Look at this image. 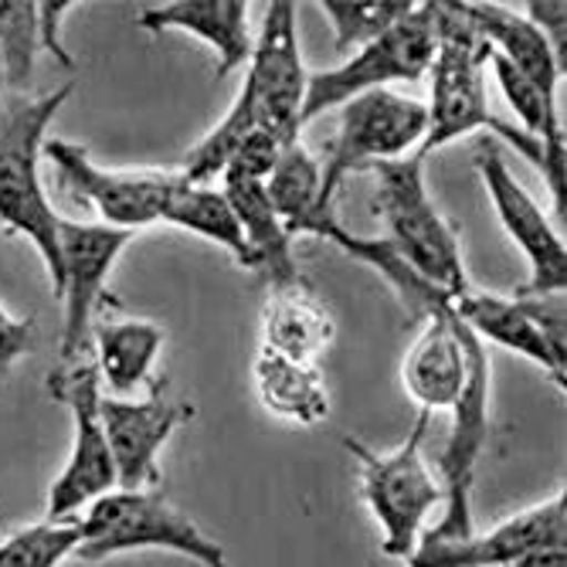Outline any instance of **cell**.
<instances>
[{
	"label": "cell",
	"mask_w": 567,
	"mask_h": 567,
	"mask_svg": "<svg viewBox=\"0 0 567 567\" xmlns=\"http://www.w3.org/2000/svg\"><path fill=\"white\" fill-rule=\"evenodd\" d=\"M432 8H435L439 44H435V59L429 65V79H432V95L425 106L429 126H425V136L415 150V157L429 161L445 143H452L458 136H470L476 130H489L540 171V164H544L540 143L513 123L496 120L486 106L483 69L489 62L493 48L470 28L466 18L458 14L455 0H432Z\"/></svg>",
	"instance_id": "1"
},
{
	"label": "cell",
	"mask_w": 567,
	"mask_h": 567,
	"mask_svg": "<svg viewBox=\"0 0 567 567\" xmlns=\"http://www.w3.org/2000/svg\"><path fill=\"white\" fill-rule=\"evenodd\" d=\"M72 85H62L38 99H14L0 106V225L11 235H24L48 269L51 292H62V251L59 225L41 184L44 133L69 102Z\"/></svg>",
	"instance_id": "2"
},
{
	"label": "cell",
	"mask_w": 567,
	"mask_h": 567,
	"mask_svg": "<svg viewBox=\"0 0 567 567\" xmlns=\"http://www.w3.org/2000/svg\"><path fill=\"white\" fill-rule=\"evenodd\" d=\"M82 540L75 557L99 564L130 550H171L200 567H231L228 550L204 534L187 513L153 489H113L89 503L79 520Z\"/></svg>",
	"instance_id": "3"
},
{
	"label": "cell",
	"mask_w": 567,
	"mask_h": 567,
	"mask_svg": "<svg viewBox=\"0 0 567 567\" xmlns=\"http://www.w3.org/2000/svg\"><path fill=\"white\" fill-rule=\"evenodd\" d=\"M432 429L429 411H419L408 439L394 452H371L357 439H343L360 466V493L381 527V550L388 557H411L425 530L429 513L442 503V486L425 466L422 442Z\"/></svg>",
	"instance_id": "4"
},
{
	"label": "cell",
	"mask_w": 567,
	"mask_h": 567,
	"mask_svg": "<svg viewBox=\"0 0 567 567\" xmlns=\"http://www.w3.org/2000/svg\"><path fill=\"white\" fill-rule=\"evenodd\" d=\"M425 161L415 153L401 161H381L378 174V212L388 225V241L415 266L429 282L445 289L452 299L473 289L462 266L458 231L435 208L425 187Z\"/></svg>",
	"instance_id": "5"
},
{
	"label": "cell",
	"mask_w": 567,
	"mask_h": 567,
	"mask_svg": "<svg viewBox=\"0 0 567 567\" xmlns=\"http://www.w3.org/2000/svg\"><path fill=\"white\" fill-rule=\"evenodd\" d=\"M435 8L415 4L394 28H388L381 38L364 44L360 51L337 65V69H320L306 75V95H302V126L309 120L323 116L333 106H343L347 99L360 92H374L391 82H419L429 75V65L435 59Z\"/></svg>",
	"instance_id": "6"
},
{
	"label": "cell",
	"mask_w": 567,
	"mask_h": 567,
	"mask_svg": "<svg viewBox=\"0 0 567 567\" xmlns=\"http://www.w3.org/2000/svg\"><path fill=\"white\" fill-rule=\"evenodd\" d=\"M429 126L425 102L374 89L347 99L340 106V123L327 143V164L320 167V194L333 208V197L347 174L374 167L381 161H401L408 150H419Z\"/></svg>",
	"instance_id": "7"
},
{
	"label": "cell",
	"mask_w": 567,
	"mask_h": 567,
	"mask_svg": "<svg viewBox=\"0 0 567 567\" xmlns=\"http://www.w3.org/2000/svg\"><path fill=\"white\" fill-rule=\"evenodd\" d=\"M462 347H466V388H462L452 411L449 442L439 452L442 473V499L445 517L435 527H425L422 537L432 540H466L476 534L473 517V489H476V462L483 455V442L489 432V357L483 340L462 327Z\"/></svg>",
	"instance_id": "8"
},
{
	"label": "cell",
	"mask_w": 567,
	"mask_h": 567,
	"mask_svg": "<svg viewBox=\"0 0 567 567\" xmlns=\"http://www.w3.org/2000/svg\"><path fill=\"white\" fill-rule=\"evenodd\" d=\"M48 391L69 404L75 419V442L65 470L48 489V520H69L99 496H106L120 486L116 480V462L102 432L99 419V371L95 360H82L72 368H55L48 374Z\"/></svg>",
	"instance_id": "9"
},
{
	"label": "cell",
	"mask_w": 567,
	"mask_h": 567,
	"mask_svg": "<svg viewBox=\"0 0 567 567\" xmlns=\"http://www.w3.org/2000/svg\"><path fill=\"white\" fill-rule=\"evenodd\" d=\"M44 157L55 164L65 190L99 212L102 225L136 231L164 221V212L181 187L177 171H110L92 153L69 140H44Z\"/></svg>",
	"instance_id": "10"
},
{
	"label": "cell",
	"mask_w": 567,
	"mask_h": 567,
	"mask_svg": "<svg viewBox=\"0 0 567 567\" xmlns=\"http://www.w3.org/2000/svg\"><path fill=\"white\" fill-rule=\"evenodd\" d=\"M133 231L110 228V225H59V251H62V292L65 302V323H62V347H59V368L82 364L99 302L106 299V279L120 259V251L130 245Z\"/></svg>",
	"instance_id": "11"
},
{
	"label": "cell",
	"mask_w": 567,
	"mask_h": 567,
	"mask_svg": "<svg viewBox=\"0 0 567 567\" xmlns=\"http://www.w3.org/2000/svg\"><path fill=\"white\" fill-rule=\"evenodd\" d=\"M306 69L296 41V4L272 0L266 4L262 38L251 44V59L241 89L251 95L259 126L272 133L282 146L299 143L302 130V95H306Z\"/></svg>",
	"instance_id": "12"
},
{
	"label": "cell",
	"mask_w": 567,
	"mask_h": 567,
	"mask_svg": "<svg viewBox=\"0 0 567 567\" xmlns=\"http://www.w3.org/2000/svg\"><path fill=\"white\" fill-rule=\"evenodd\" d=\"M150 394L143 401L126 398H102L99 419L106 432L120 489H146L161 483L157 458L167 439L194 419V404L174 398L171 381L157 378L146 384Z\"/></svg>",
	"instance_id": "13"
},
{
	"label": "cell",
	"mask_w": 567,
	"mask_h": 567,
	"mask_svg": "<svg viewBox=\"0 0 567 567\" xmlns=\"http://www.w3.org/2000/svg\"><path fill=\"white\" fill-rule=\"evenodd\" d=\"M476 171L489 190L496 218L503 231L517 241V248L530 262V292H564L567 286V245L540 212V204L527 194V187L509 174L499 140L483 136L476 150Z\"/></svg>",
	"instance_id": "14"
},
{
	"label": "cell",
	"mask_w": 567,
	"mask_h": 567,
	"mask_svg": "<svg viewBox=\"0 0 567 567\" xmlns=\"http://www.w3.org/2000/svg\"><path fill=\"white\" fill-rule=\"evenodd\" d=\"M567 544V503L564 493L513 513L509 520L496 524L486 534H473L466 540H432L419 537L408 567H506L530 547Z\"/></svg>",
	"instance_id": "15"
},
{
	"label": "cell",
	"mask_w": 567,
	"mask_h": 567,
	"mask_svg": "<svg viewBox=\"0 0 567 567\" xmlns=\"http://www.w3.org/2000/svg\"><path fill=\"white\" fill-rule=\"evenodd\" d=\"M466 347H462V323L452 313V302L422 323V333L408 347L401 381L419 411H449L462 388H466Z\"/></svg>",
	"instance_id": "16"
},
{
	"label": "cell",
	"mask_w": 567,
	"mask_h": 567,
	"mask_svg": "<svg viewBox=\"0 0 567 567\" xmlns=\"http://www.w3.org/2000/svg\"><path fill=\"white\" fill-rule=\"evenodd\" d=\"M140 28L150 34L187 31L197 41H208L218 51V79L248 65L251 34H248V4L245 0H174L161 8H143Z\"/></svg>",
	"instance_id": "17"
},
{
	"label": "cell",
	"mask_w": 567,
	"mask_h": 567,
	"mask_svg": "<svg viewBox=\"0 0 567 567\" xmlns=\"http://www.w3.org/2000/svg\"><path fill=\"white\" fill-rule=\"evenodd\" d=\"M231 204V212L241 225V238H245V269L255 272L266 289H279V286H292L299 282L292 251H289V235L272 208V200L266 194V184L259 181H245V177H225V190H221Z\"/></svg>",
	"instance_id": "18"
},
{
	"label": "cell",
	"mask_w": 567,
	"mask_h": 567,
	"mask_svg": "<svg viewBox=\"0 0 567 567\" xmlns=\"http://www.w3.org/2000/svg\"><path fill=\"white\" fill-rule=\"evenodd\" d=\"M337 323L323 299L309 292V286L292 282L269 289L266 313H262V350L299 360V364H317L323 350L333 343Z\"/></svg>",
	"instance_id": "19"
},
{
	"label": "cell",
	"mask_w": 567,
	"mask_h": 567,
	"mask_svg": "<svg viewBox=\"0 0 567 567\" xmlns=\"http://www.w3.org/2000/svg\"><path fill=\"white\" fill-rule=\"evenodd\" d=\"M455 8L496 55H503L547 99H557V82L564 79V72L554 62L544 34L524 14L499 8V4H470V0H455Z\"/></svg>",
	"instance_id": "20"
},
{
	"label": "cell",
	"mask_w": 567,
	"mask_h": 567,
	"mask_svg": "<svg viewBox=\"0 0 567 567\" xmlns=\"http://www.w3.org/2000/svg\"><path fill=\"white\" fill-rule=\"evenodd\" d=\"M317 238L333 241L343 255H350L353 262L371 266L398 296L408 323H425L432 313H439V309H445L452 302V296L445 289H439L435 282H429L388 238H360V235L347 231L337 218L330 225H323L317 231Z\"/></svg>",
	"instance_id": "21"
},
{
	"label": "cell",
	"mask_w": 567,
	"mask_h": 567,
	"mask_svg": "<svg viewBox=\"0 0 567 567\" xmlns=\"http://www.w3.org/2000/svg\"><path fill=\"white\" fill-rule=\"evenodd\" d=\"M452 313L455 320L473 330L480 340H493L513 353H520L527 360H534L537 368H544L564 391V364L550 353V347L544 343V337L537 333V327L530 323V317L520 309L517 299H506V296H493L483 289H466L462 296L452 299Z\"/></svg>",
	"instance_id": "22"
},
{
	"label": "cell",
	"mask_w": 567,
	"mask_h": 567,
	"mask_svg": "<svg viewBox=\"0 0 567 567\" xmlns=\"http://www.w3.org/2000/svg\"><path fill=\"white\" fill-rule=\"evenodd\" d=\"M95 371L113 394H133L153 378V360L164 347V330L150 320H106L92 330Z\"/></svg>",
	"instance_id": "23"
},
{
	"label": "cell",
	"mask_w": 567,
	"mask_h": 567,
	"mask_svg": "<svg viewBox=\"0 0 567 567\" xmlns=\"http://www.w3.org/2000/svg\"><path fill=\"white\" fill-rule=\"evenodd\" d=\"M255 391L272 415L296 425H320L330 419V394L317 364H299L259 350L255 357Z\"/></svg>",
	"instance_id": "24"
},
{
	"label": "cell",
	"mask_w": 567,
	"mask_h": 567,
	"mask_svg": "<svg viewBox=\"0 0 567 567\" xmlns=\"http://www.w3.org/2000/svg\"><path fill=\"white\" fill-rule=\"evenodd\" d=\"M266 194L289 238L317 235L323 225L333 221V208H327L320 194V164L309 157L302 143L282 150L276 171L266 181Z\"/></svg>",
	"instance_id": "25"
},
{
	"label": "cell",
	"mask_w": 567,
	"mask_h": 567,
	"mask_svg": "<svg viewBox=\"0 0 567 567\" xmlns=\"http://www.w3.org/2000/svg\"><path fill=\"white\" fill-rule=\"evenodd\" d=\"M164 221L221 245L231 255V259L245 269L248 251H245L241 225H238L231 204H228V197L221 190L181 181V187L174 190L167 212H164Z\"/></svg>",
	"instance_id": "26"
},
{
	"label": "cell",
	"mask_w": 567,
	"mask_h": 567,
	"mask_svg": "<svg viewBox=\"0 0 567 567\" xmlns=\"http://www.w3.org/2000/svg\"><path fill=\"white\" fill-rule=\"evenodd\" d=\"M333 28V51L350 55L394 28L411 8V0H323L317 4Z\"/></svg>",
	"instance_id": "27"
},
{
	"label": "cell",
	"mask_w": 567,
	"mask_h": 567,
	"mask_svg": "<svg viewBox=\"0 0 567 567\" xmlns=\"http://www.w3.org/2000/svg\"><path fill=\"white\" fill-rule=\"evenodd\" d=\"M79 540L82 527L75 517L31 524L0 540V567H59L79 550Z\"/></svg>",
	"instance_id": "28"
},
{
	"label": "cell",
	"mask_w": 567,
	"mask_h": 567,
	"mask_svg": "<svg viewBox=\"0 0 567 567\" xmlns=\"http://www.w3.org/2000/svg\"><path fill=\"white\" fill-rule=\"evenodd\" d=\"M38 51H41L38 4H31V0H0V62H4V85L11 89L28 85Z\"/></svg>",
	"instance_id": "29"
},
{
	"label": "cell",
	"mask_w": 567,
	"mask_h": 567,
	"mask_svg": "<svg viewBox=\"0 0 567 567\" xmlns=\"http://www.w3.org/2000/svg\"><path fill=\"white\" fill-rule=\"evenodd\" d=\"M513 299L520 302V309L530 317V323L537 327V333L544 337V343L550 347V353L560 360H567V309H564V292H530L524 286L513 289Z\"/></svg>",
	"instance_id": "30"
},
{
	"label": "cell",
	"mask_w": 567,
	"mask_h": 567,
	"mask_svg": "<svg viewBox=\"0 0 567 567\" xmlns=\"http://www.w3.org/2000/svg\"><path fill=\"white\" fill-rule=\"evenodd\" d=\"M282 150H286V146H282L272 133H266V130H251V133L238 143V150L231 153V161H228V167H225L221 177H245V181H259V184H266L269 174L276 171L279 157H282Z\"/></svg>",
	"instance_id": "31"
},
{
	"label": "cell",
	"mask_w": 567,
	"mask_h": 567,
	"mask_svg": "<svg viewBox=\"0 0 567 567\" xmlns=\"http://www.w3.org/2000/svg\"><path fill=\"white\" fill-rule=\"evenodd\" d=\"M524 8V18L544 34L554 62L560 65V72H567V4L564 0H530Z\"/></svg>",
	"instance_id": "32"
},
{
	"label": "cell",
	"mask_w": 567,
	"mask_h": 567,
	"mask_svg": "<svg viewBox=\"0 0 567 567\" xmlns=\"http://www.w3.org/2000/svg\"><path fill=\"white\" fill-rule=\"evenodd\" d=\"M31 343H34V323L11 317L8 306L0 302V391H4L14 364L31 350Z\"/></svg>",
	"instance_id": "33"
},
{
	"label": "cell",
	"mask_w": 567,
	"mask_h": 567,
	"mask_svg": "<svg viewBox=\"0 0 567 567\" xmlns=\"http://www.w3.org/2000/svg\"><path fill=\"white\" fill-rule=\"evenodd\" d=\"M72 4L65 0H51V4H38V38H41V48L44 55H55L59 65H72V55L62 44V34H59V24L65 21Z\"/></svg>",
	"instance_id": "34"
},
{
	"label": "cell",
	"mask_w": 567,
	"mask_h": 567,
	"mask_svg": "<svg viewBox=\"0 0 567 567\" xmlns=\"http://www.w3.org/2000/svg\"><path fill=\"white\" fill-rule=\"evenodd\" d=\"M506 567H567V544H544L530 547L520 557H513Z\"/></svg>",
	"instance_id": "35"
},
{
	"label": "cell",
	"mask_w": 567,
	"mask_h": 567,
	"mask_svg": "<svg viewBox=\"0 0 567 567\" xmlns=\"http://www.w3.org/2000/svg\"><path fill=\"white\" fill-rule=\"evenodd\" d=\"M0 85H4V62H0Z\"/></svg>",
	"instance_id": "36"
}]
</instances>
